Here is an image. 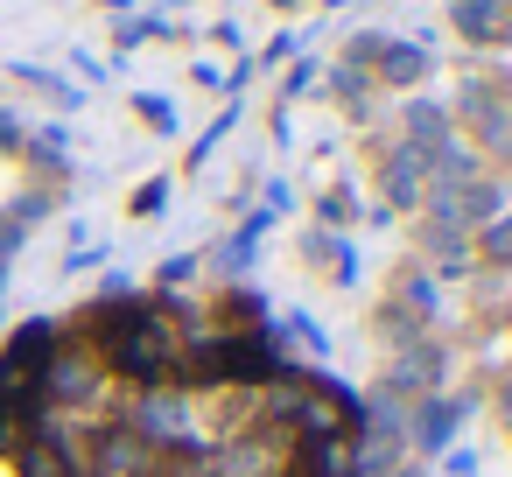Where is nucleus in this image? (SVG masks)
<instances>
[{"label": "nucleus", "mask_w": 512, "mask_h": 477, "mask_svg": "<svg viewBox=\"0 0 512 477\" xmlns=\"http://www.w3.org/2000/svg\"><path fill=\"white\" fill-rule=\"evenodd\" d=\"M393 477H421V470H393Z\"/></svg>", "instance_id": "nucleus-7"}, {"label": "nucleus", "mask_w": 512, "mask_h": 477, "mask_svg": "<svg viewBox=\"0 0 512 477\" xmlns=\"http://www.w3.org/2000/svg\"><path fill=\"white\" fill-rule=\"evenodd\" d=\"M463 127H470V155H491V162H512V99L491 85V78H463Z\"/></svg>", "instance_id": "nucleus-1"}, {"label": "nucleus", "mask_w": 512, "mask_h": 477, "mask_svg": "<svg viewBox=\"0 0 512 477\" xmlns=\"http://www.w3.org/2000/svg\"><path fill=\"white\" fill-rule=\"evenodd\" d=\"M505 316H512V309H505Z\"/></svg>", "instance_id": "nucleus-8"}, {"label": "nucleus", "mask_w": 512, "mask_h": 477, "mask_svg": "<svg viewBox=\"0 0 512 477\" xmlns=\"http://www.w3.org/2000/svg\"><path fill=\"white\" fill-rule=\"evenodd\" d=\"M15 442V463H22V477H78V449H71V435L64 428H50V414L43 421H29V428H15L8 435Z\"/></svg>", "instance_id": "nucleus-2"}, {"label": "nucleus", "mask_w": 512, "mask_h": 477, "mask_svg": "<svg viewBox=\"0 0 512 477\" xmlns=\"http://www.w3.org/2000/svg\"><path fill=\"white\" fill-rule=\"evenodd\" d=\"M498 407H505V428H512V386H505V400H498Z\"/></svg>", "instance_id": "nucleus-6"}, {"label": "nucleus", "mask_w": 512, "mask_h": 477, "mask_svg": "<svg viewBox=\"0 0 512 477\" xmlns=\"http://www.w3.org/2000/svg\"><path fill=\"white\" fill-rule=\"evenodd\" d=\"M372 162H379V183H386V197L393 204H428V190H435V162L421 155V148H372Z\"/></svg>", "instance_id": "nucleus-3"}, {"label": "nucleus", "mask_w": 512, "mask_h": 477, "mask_svg": "<svg viewBox=\"0 0 512 477\" xmlns=\"http://www.w3.org/2000/svg\"><path fill=\"white\" fill-rule=\"evenodd\" d=\"M470 260L477 267H512V218H491L484 232H470Z\"/></svg>", "instance_id": "nucleus-4"}, {"label": "nucleus", "mask_w": 512, "mask_h": 477, "mask_svg": "<svg viewBox=\"0 0 512 477\" xmlns=\"http://www.w3.org/2000/svg\"><path fill=\"white\" fill-rule=\"evenodd\" d=\"M379 57H386V64H379L386 85H414V78L428 71V50H414V43H379Z\"/></svg>", "instance_id": "nucleus-5"}]
</instances>
